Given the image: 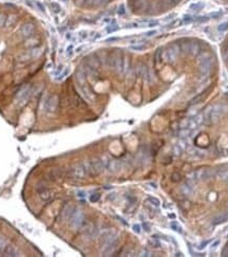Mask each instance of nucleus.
<instances>
[{"instance_id": "nucleus-1", "label": "nucleus", "mask_w": 228, "mask_h": 257, "mask_svg": "<svg viewBox=\"0 0 228 257\" xmlns=\"http://www.w3.org/2000/svg\"><path fill=\"white\" fill-rule=\"evenodd\" d=\"M129 1L135 3V2L141 1V0H129ZM148 1H155L153 4V9L164 11V10H169V9H172V8H174V6L179 5V4H180L182 1H184V0H145L144 3L141 4L139 11H145V8H146V5H147Z\"/></svg>"}, {"instance_id": "nucleus-2", "label": "nucleus", "mask_w": 228, "mask_h": 257, "mask_svg": "<svg viewBox=\"0 0 228 257\" xmlns=\"http://www.w3.org/2000/svg\"><path fill=\"white\" fill-rule=\"evenodd\" d=\"M69 220H70L71 227H75V229H78L85 222V214H83V210H80L79 209H74L71 217L69 218Z\"/></svg>"}, {"instance_id": "nucleus-3", "label": "nucleus", "mask_w": 228, "mask_h": 257, "mask_svg": "<svg viewBox=\"0 0 228 257\" xmlns=\"http://www.w3.org/2000/svg\"><path fill=\"white\" fill-rule=\"evenodd\" d=\"M31 92H32V89H31L30 85H26L24 87L21 88L16 94V102L18 103V105L22 106L26 102L29 101L31 96Z\"/></svg>"}, {"instance_id": "nucleus-4", "label": "nucleus", "mask_w": 228, "mask_h": 257, "mask_svg": "<svg viewBox=\"0 0 228 257\" xmlns=\"http://www.w3.org/2000/svg\"><path fill=\"white\" fill-rule=\"evenodd\" d=\"M57 106H58V96L57 95H50L46 97V99L43 103V110L46 113H53L56 110Z\"/></svg>"}, {"instance_id": "nucleus-5", "label": "nucleus", "mask_w": 228, "mask_h": 257, "mask_svg": "<svg viewBox=\"0 0 228 257\" xmlns=\"http://www.w3.org/2000/svg\"><path fill=\"white\" fill-rule=\"evenodd\" d=\"M68 175L70 177H73V178H85L88 174L83 163H81V164H77V165L73 166L72 168H70Z\"/></svg>"}, {"instance_id": "nucleus-6", "label": "nucleus", "mask_w": 228, "mask_h": 257, "mask_svg": "<svg viewBox=\"0 0 228 257\" xmlns=\"http://www.w3.org/2000/svg\"><path fill=\"white\" fill-rule=\"evenodd\" d=\"M91 167H92V172H93V175H98V174H101V172H104V169L106 168L105 166V163H104V160L103 159H99V158H94L91 160Z\"/></svg>"}, {"instance_id": "nucleus-7", "label": "nucleus", "mask_w": 228, "mask_h": 257, "mask_svg": "<svg viewBox=\"0 0 228 257\" xmlns=\"http://www.w3.org/2000/svg\"><path fill=\"white\" fill-rule=\"evenodd\" d=\"M104 163L110 172H116L121 168V163L114 159H104Z\"/></svg>"}, {"instance_id": "nucleus-8", "label": "nucleus", "mask_w": 228, "mask_h": 257, "mask_svg": "<svg viewBox=\"0 0 228 257\" xmlns=\"http://www.w3.org/2000/svg\"><path fill=\"white\" fill-rule=\"evenodd\" d=\"M35 31V26L31 23H28L26 24H23L22 26L20 28V31H19V34L22 38H29L33 35Z\"/></svg>"}, {"instance_id": "nucleus-9", "label": "nucleus", "mask_w": 228, "mask_h": 257, "mask_svg": "<svg viewBox=\"0 0 228 257\" xmlns=\"http://www.w3.org/2000/svg\"><path fill=\"white\" fill-rule=\"evenodd\" d=\"M2 254H3V256H8V257H16V256L20 255L18 249H17L15 245H5Z\"/></svg>"}, {"instance_id": "nucleus-10", "label": "nucleus", "mask_w": 228, "mask_h": 257, "mask_svg": "<svg viewBox=\"0 0 228 257\" xmlns=\"http://www.w3.org/2000/svg\"><path fill=\"white\" fill-rule=\"evenodd\" d=\"M107 1H111V0H75L77 5H81V3H86L88 5H99L103 2H107Z\"/></svg>"}, {"instance_id": "nucleus-11", "label": "nucleus", "mask_w": 228, "mask_h": 257, "mask_svg": "<svg viewBox=\"0 0 228 257\" xmlns=\"http://www.w3.org/2000/svg\"><path fill=\"white\" fill-rule=\"evenodd\" d=\"M39 195H40V198L45 201L50 200V199L53 197V193L51 192V190L46 189V188H43V189L39 190Z\"/></svg>"}, {"instance_id": "nucleus-12", "label": "nucleus", "mask_w": 228, "mask_h": 257, "mask_svg": "<svg viewBox=\"0 0 228 257\" xmlns=\"http://www.w3.org/2000/svg\"><path fill=\"white\" fill-rule=\"evenodd\" d=\"M73 210H74V207H70V205H68L67 207H65L63 210V213H61V217H63V219H69L70 218L71 215H72Z\"/></svg>"}, {"instance_id": "nucleus-13", "label": "nucleus", "mask_w": 228, "mask_h": 257, "mask_svg": "<svg viewBox=\"0 0 228 257\" xmlns=\"http://www.w3.org/2000/svg\"><path fill=\"white\" fill-rule=\"evenodd\" d=\"M181 193H182L183 195H185V196H189V195H191V193H192V187L189 186V184L185 183V184H183L182 186H181Z\"/></svg>"}, {"instance_id": "nucleus-14", "label": "nucleus", "mask_w": 228, "mask_h": 257, "mask_svg": "<svg viewBox=\"0 0 228 257\" xmlns=\"http://www.w3.org/2000/svg\"><path fill=\"white\" fill-rule=\"evenodd\" d=\"M49 9H50L51 12H53V13H59L61 10L60 5H59L57 2H50V3H49Z\"/></svg>"}, {"instance_id": "nucleus-15", "label": "nucleus", "mask_w": 228, "mask_h": 257, "mask_svg": "<svg viewBox=\"0 0 228 257\" xmlns=\"http://www.w3.org/2000/svg\"><path fill=\"white\" fill-rule=\"evenodd\" d=\"M170 227H171L173 231H175V232H179V233H183V231H182V227H181L180 224H179L176 221H172L171 223H170Z\"/></svg>"}, {"instance_id": "nucleus-16", "label": "nucleus", "mask_w": 228, "mask_h": 257, "mask_svg": "<svg viewBox=\"0 0 228 257\" xmlns=\"http://www.w3.org/2000/svg\"><path fill=\"white\" fill-rule=\"evenodd\" d=\"M17 20V17L15 16V15H10V16L6 18V21H5V26H12L13 23H15Z\"/></svg>"}, {"instance_id": "nucleus-17", "label": "nucleus", "mask_w": 228, "mask_h": 257, "mask_svg": "<svg viewBox=\"0 0 228 257\" xmlns=\"http://www.w3.org/2000/svg\"><path fill=\"white\" fill-rule=\"evenodd\" d=\"M6 245V240H5V237L2 236V235H0V253H2L4 250V248H5Z\"/></svg>"}, {"instance_id": "nucleus-18", "label": "nucleus", "mask_w": 228, "mask_h": 257, "mask_svg": "<svg viewBox=\"0 0 228 257\" xmlns=\"http://www.w3.org/2000/svg\"><path fill=\"white\" fill-rule=\"evenodd\" d=\"M35 6H36V8L38 9L39 11H41L43 13H46V8H45V5L41 3V2L36 1V2H35Z\"/></svg>"}, {"instance_id": "nucleus-19", "label": "nucleus", "mask_w": 228, "mask_h": 257, "mask_svg": "<svg viewBox=\"0 0 228 257\" xmlns=\"http://www.w3.org/2000/svg\"><path fill=\"white\" fill-rule=\"evenodd\" d=\"M148 200H149L150 202L152 203V204L155 205V207H158V205H160V200H158V199H156V198H154V197H149V198H148Z\"/></svg>"}, {"instance_id": "nucleus-20", "label": "nucleus", "mask_w": 228, "mask_h": 257, "mask_svg": "<svg viewBox=\"0 0 228 257\" xmlns=\"http://www.w3.org/2000/svg\"><path fill=\"white\" fill-rule=\"evenodd\" d=\"M99 194H93L91 197H90V201L91 202H96V201L99 200Z\"/></svg>"}, {"instance_id": "nucleus-21", "label": "nucleus", "mask_w": 228, "mask_h": 257, "mask_svg": "<svg viewBox=\"0 0 228 257\" xmlns=\"http://www.w3.org/2000/svg\"><path fill=\"white\" fill-rule=\"evenodd\" d=\"M5 21H6V16L4 14H1V13H0V28L5 23Z\"/></svg>"}, {"instance_id": "nucleus-22", "label": "nucleus", "mask_w": 228, "mask_h": 257, "mask_svg": "<svg viewBox=\"0 0 228 257\" xmlns=\"http://www.w3.org/2000/svg\"><path fill=\"white\" fill-rule=\"evenodd\" d=\"M132 229H133V231L135 232V233H137V234L141 233V225H138V224H134Z\"/></svg>"}, {"instance_id": "nucleus-23", "label": "nucleus", "mask_w": 228, "mask_h": 257, "mask_svg": "<svg viewBox=\"0 0 228 257\" xmlns=\"http://www.w3.org/2000/svg\"><path fill=\"white\" fill-rule=\"evenodd\" d=\"M131 49L134 51H141V50L145 49V47H143V46H132Z\"/></svg>"}, {"instance_id": "nucleus-24", "label": "nucleus", "mask_w": 228, "mask_h": 257, "mask_svg": "<svg viewBox=\"0 0 228 257\" xmlns=\"http://www.w3.org/2000/svg\"><path fill=\"white\" fill-rule=\"evenodd\" d=\"M77 196H78L79 198H83V197H86V193L85 192H77Z\"/></svg>"}, {"instance_id": "nucleus-25", "label": "nucleus", "mask_w": 228, "mask_h": 257, "mask_svg": "<svg viewBox=\"0 0 228 257\" xmlns=\"http://www.w3.org/2000/svg\"><path fill=\"white\" fill-rule=\"evenodd\" d=\"M219 243H220V240H216V241H214V242H213V243H212V245H211V248H213V249H214V248H216V247H218V245H219Z\"/></svg>"}, {"instance_id": "nucleus-26", "label": "nucleus", "mask_w": 228, "mask_h": 257, "mask_svg": "<svg viewBox=\"0 0 228 257\" xmlns=\"http://www.w3.org/2000/svg\"><path fill=\"white\" fill-rule=\"evenodd\" d=\"M208 243H209V241H205V242H203L202 245H200V248H199V249H203V248H205V245H207Z\"/></svg>"}, {"instance_id": "nucleus-27", "label": "nucleus", "mask_w": 228, "mask_h": 257, "mask_svg": "<svg viewBox=\"0 0 228 257\" xmlns=\"http://www.w3.org/2000/svg\"><path fill=\"white\" fill-rule=\"evenodd\" d=\"M216 1H219V2H221V3H224V4H228V0H216Z\"/></svg>"}]
</instances>
